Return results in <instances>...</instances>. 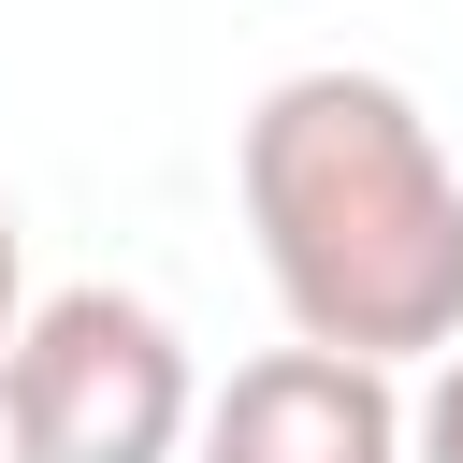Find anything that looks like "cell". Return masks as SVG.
I'll return each mask as SVG.
<instances>
[{"mask_svg":"<svg viewBox=\"0 0 463 463\" xmlns=\"http://www.w3.org/2000/svg\"><path fill=\"white\" fill-rule=\"evenodd\" d=\"M14 333H29V260H14V203H0V362H14Z\"/></svg>","mask_w":463,"mask_h":463,"instance_id":"5","label":"cell"},{"mask_svg":"<svg viewBox=\"0 0 463 463\" xmlns=\"http://www.w3.org/2000/svg\"><path fill=\"white\" fill-rule=\"evenodd\" d=\"M405 463H463V347L420 376V405H405Z\"/></svg>","mask_w":463,"mask_h":463,"instance_id":"4","label":"cell"},{"mask_svg":"<svg viewBox=\"0 0 463 463\" xmlns=\"http://www.w3.org/2000/svg\"><path fill=\"white\" fill-rule=\"evenodd\" d=\"M0 463H29V449H14V405H0Z\"/></svg>","mask_w":463,"mask_h":463,"instance_id":"6","label":"cell"},{"mask_svg":"<svg viewBox=\"0 0 463 463\" xmlns=\"http://www.w3.org/2000/svg\"><path fill=\"white\" fill-rule=\"evenodd\" d=\"M232 188H246L275 318L304 347H347V362L463 347V159L391 72L362 58L275 72L232 130Z\"/></svg>","mask_w":463,"mask_h":463,"instance_id":"1","label":"cell"},{"mask_svg":"<svg viewBox=\"0 0 463 463\" xmlns=\"http://www.w3.org/2000/svg\"><path fill=\"white\" fill-rule=\"evenodd\" d=\"M188 463H405V391H391V362L289 333V347H260L203 391Z\"/></svg>","mask_w":463,"mask_h":463,"instance_id":"3","label":"cell"},{"mask_svg":"<svg viewBox=\"0 0 463 463\" xmlns=\"http://www.w3.org/2000/svg\"><path fill=\"white\" fill-rule=\"evenodd\" d=\"M0 405H14V449L29 463H174L203 434V376H188V333L145 304V289H43L14 362H0Z\"/></svg>","mask_w":463,"mask_h":463,"instance_id":"2","label":"cell"}]
</instances>
